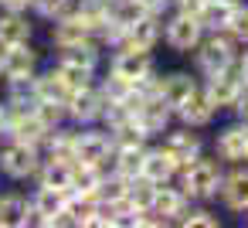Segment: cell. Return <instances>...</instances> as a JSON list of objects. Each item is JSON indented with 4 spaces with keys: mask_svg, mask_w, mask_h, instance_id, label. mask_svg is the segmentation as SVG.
<instances>
[{
    "mask_svg": "<svg viewBox=\"0 0 248 228\" xmlns=\"http://www.w3.org/2000/svg\"><path fill=\"white\" fill-rule=\"evenodd\" d=\"M140 7H143L146 14H160V17H163V14L170 11V0H140Z\"/></svg>",
    "mask_w": 248,
    "mask_h": 228,
    "instance_id": "cell-37",
    "label": "cell"
},
{
    "mask_svg": "<svg viewBox=\"0 0 248 228\" xmlns=\"http://www.w3.org/2000/svg\"><path fill=\"white\" fill-rule=\"evenodd\" d=\"M109 7H112V0H75L72 14H75V17H82V21L92 28V24H99V21H106V17H109Z\"/></svg>",
    "mask_w": 248,
    "mask_h": 228,
    "instance_id": "cell-30",
    "label": "cell"
},
{
    "mask_svg": "<svg viewBox=\"0 0 248 228\" xmlns=\"http://www.w3.org/2000/svg\"><path fill=\"white\" fill-rule=\"evenodd\" d=\"M201 85V79L194 75V68H170V72H160V99L177 109L194 89Z\"/></svg>",
    "mask_w": 248,
    "mask_h": 228,
    "instance_id": "cell-16",
    "label": "cell"
},
{
    "mask_svg": "<svg viewBox=\"0 0 248 228\" xmlns=\"http://www.w3.org/2000/svg\"><path fill=\"white\" fill-rule=\"evenodd\" d=\"M221 119V109L207 99V92L197 85L177 109H173V123H180V126H190V130H201V133H207L214 123Z\"/></svg>",
    "mask_w": 248,
    "mask_h": 228,
    "instance_id": "cell-8",
    "label": "cell"
},
{
    "mask_svg": "<svg viewBox=\"0 0 248 228\" xmlns=\"http://www.w3.org/2000/svg\"><path fill=\"white\" fill-rule=\"evenodd\" d=\"M102 65L112 68V72H119L123 79H129V82L136 85L143 75H150V72L156 68V55H153V51H143V48H123V51L106 55Z\"/></svg>",
    "mask_w": 248,
    "mask_h": 228,
    "instance_id": "cell-11",
    "label": "cell"
},
{
    "mask_svg": "<svg viewBox=\"0 0 248 228\" xmlns=\"http://www.w3.org/2000/svg\"><path fill=\"white\" fill-rule=\"evenodd\" d=\"M241 218H245V221H248V211H245V214H241Z\"/></svg>",
    "mask_w": 248,
    "mask_h": 228,
    "instance_id": "cell-43",
    "label": "cell"
},
{
    "mask_svg": "<svg viewBox=\"0 0 248 228\" xmlns=\"http://www.w3.org/2000/svg\"><path fill=\"white\" fill-rule=\"evenodd\" d=\"M4 126H7V106H4V99H0V136H4Z\"/></svg>",
    "mask_w": 248,
    "mask_h": 228,
    "instance_id": "cell-40",
    "label": "cell"
},
{
    "mask_svg": "<svg viewBox=\"0 0 248 228\" xmlns=\"http://www.w3.org/2000/svg\"><path fill=\"white\" fill-rule=\"evenodd\" d=\"M214 136L207 140V150L228 167V163H241L245 150H248V119H234V116H221L214 126Z\"/></svg>",
    "mask_w": 248,
    "mask_h": 228,
    "instance_id": "cell-4",
    "label": "cell"
},
{
    "mask_svg": "<svg viewBox=\"0 0 248 228\" xmlns=\"http://www.w3.org/2000/svg\"><path fill=\"white\" fill-rule=\"evenodd\" d=\"M143 14H146V11L140 7V0H116V4L109 7V21H112V24H119V28L136 24Z\"/></svg>",
    "mask_w": 248,
    "mask_h": 228,
    "instance_id": "cell-31",
    "label": "cell"
},
{
    "mask_svg": "<svg viewBox=\"0 0 248 228\" xmlns=\"http://www.w3.org/2000/svg\"><path fill=\"white\" fill-rule=\"evenodd\" d=\"M156 187H160V184H153V180L143 177V174L129 177V184H126V201H129V208H133V211H150V204H153V197H156Z\"/></svg>",
    "mask_w": 248,
    "mask_h": 228,
    "instance_id": "cell-25",
    "label": "cell"
},
{
    "mask_svg": "<svg viewBox=\"0 0 248 228\" xmlns=\"http://www.w3.org/2000/svg\"><path fill=\"white\" fill-rule=\"evenodd\" d=\"M109 133H112V147H146V143H150L146 133L136 126V119L123 123V126H116V130H109Z\"/></svg>",
    "mask_w": 248,
    "mask_h": 228,
    "instance_id": "cell-32",
    "label": "cell"
},
{
    "mask_svg": "<svg viewBox=\"0 0 248 228\" xmlns=\"http://www.w3.org/2000/svg\"><path fill=\"white\" fill-rule=\"evenodd\" d=\"M31 184H45V187H58V191H72V160H45L34 174Z\"/></svg>",
    "mask_w": 248,
    "mask_h": 228,
    "instance_id": "cell-23",
    "label": "cell"
},
{
    "mask_svg": "<svg viewBox=\"0 0 248 228\" xmlns=\"http://www.w3.org/2000/svg\"><path fill=\"white\" fill-rule=\"evenodd\" d=\"M231 11H234V4H228V0H204L197 11V24L204 31H224L231 21Z\"/></svg>",
    "mask_w": 248,
    "mask_h": 228,
    "instance_id": "cell-24",
    "label": "cell"
},
{
    "mask_svg": "<svg viewBox=\"0 0 248 228\" xmlns=\"http://www.w3.org/2000/svg\"><path fill=\"white\" fill-rule=\"evenodd\" d=\"M99 170L85 160H72V191H95Z\"/></svg>",
    "mask_w": 248,
    "mask_h": 228,
    "instance_id": "cell-33",
    "label": "cell"
},
{
    "mask_svg": "<svg viewBox=\"0 0 248 228\" xmlns=\"http://www.w3.org/2000/svg\"><path fill=\"white\" fill-rule=\"evenodd\" d=\"M72 7H75V0H31V17L51 24L65 14H72Z\"/></svg>",
    "mask_w": 248,
    "mask_h": 228,
    "instance_id": "cell-28",
    "label": "cell"
},
{
    "mask_svg": "<svg viewBox=\"0 0 248 228\" xmlns=\"http://www.w3.org/2000/svg\"><path fill=\"white\" fill-rule=\"evenodd\" d=\"M41 167V147L4 140L0 143V180L4 184H31Z\"/></svg>",
    "mask_w": 248,
    "mask_h": 228,
    "instance_id": "cell-3",
    "label": "cell"
},
{
    "mask_svg": "<svg viewBox=\"0 0 248 228\" xmlns=\"http://www.w3.org/2000/svg\"><path fill=\"white\" fill-rule=\"evenodd\" d=\"M160 41H163V17H160V14H143L136 24H129V28H126V34H123V41H119V48H116V51H123V48L156 51V48H160Z\"/></svg>",
    "mask_w": 248,
    "mask_h": 228,
    "instance_id": "cell-13",
    "label": "cell"
},
{
    "mask_svg": "<svg viewBox=\"0 0 248 228\" xmlns=\"http://www.w3.org/2000/svg\"><path fill=\"white\" fill-rule=\"evenodd\" d=\"M102 106H106V96H102L99 85L92 82V85H82V89H75V92L68 96L65 116H68V123H75V126H92V123H99Z\"/></svg>",
    "mask_w": 248,
    "mask_h": 228,
    "instance_id": "cell-10",
    "label": "cell"
},
{
    "mask_svg": "<svg viewBox=\"0 0 248 228\" xmlns=\"http://www.w3.org/2000/svg\"><path fill=\"white\" fill-rule=\"evenodd\" d=\"M234 65H238V75H241V82L248 85V45H241V48H238V55H234Z\"/></svg>",
    "mask_w": 248,
    "mask_h": 228,
    "instance_id": "cell-38",
    "label": "cell"
},
{
    "mask_svg": "<svg viewBox=\"0 0 248 228\" xmlns=\"http://www.w3.org/2000/svg\"><path fill=\"white\" fill-rule=\"evenodd\" d=\"M156 143L173 157V163H177V167H184L187 160H194L197 153H204V150H207V136H204L201 130H190V126H180V123H173V126H170Z\"/></svg>",
    "mask_w": 248,
    "mask_h": 228,
    "instance_id": "cell-9",
    "label": "cell"
},
{
    "mask_svg": "<svg viewBox=\"0 0 248 228\" xmlns=\"http://www.w3.org/2000/svg\"><path fill=\"white\" fill-rule=\"evenodd\" d=\"M31 225V197L17 184L0 191V228H28Z\"/></svg>",
    "mask_w": 248,
    "mask_h": 228,
    "instance_id": "cell-14",
    "label": "cell"
},
{
    "mask_svg": "<svg viewBox=\"0 0 248 228\" xmlns=\"http://www.w3.org/2000/svg\"><path fill=\"white\" fill-rule=\"evenodd\" d=\"M238 38L231 31H204V38L197 41V48L187 55L194 62V75L204 79V75H214L221 68H228L238 55Z\"/></svg>",
    "mask_w": 248,
    "mask_h": 228,
    "instance_id": "cell-2",
    "label": "cell"
},
{
    "mask_svg": "<svg viewBox=\"0 0 248 228\" xmlns=\"http://www.w3.org/2000/svg\"><path fill=\"white\" fill-rule=\"evenodd\" d=\"M214 204L221 214H245L248 211V163H228L214 194Z\"/></svg>",
    "mask_w": 248,
    "mask_h": 228,
    "instance_id": "cell-5",
    "label": "cell"
},
{
    "mask_svg": "<svg viewBox=\"0 0 248 228\" xmlns=\"http://www.w3.org/2000/svg\"><path fill=\"white\" fill-rule=\"evenodd\" d=\"M228 4H241V0H228Z\"/></svg>",
    "mask_w": 248,
    "mask_h": 228,
    "instance_id": "cell-42",
    "label": "cell"
},
{
    "mask_svg": "<svg viewBox=\"0 0 248 228\" xmlns=\"http://www.w3.org/2000/svg\"><path fill=\"white\" fill-rule=\"evenodd\" d=\"M112 153V133L99 123L92 126H78V140H75V160H85V163H95L102 157Z\"/></svg>",
    "mask_w": 248,
    "mask_h": 228,
    "instance_id": "cell-15",
    "label": "cell"
},
{
    "mask_svg": "<svg viewBox=\"0 0 248 228\" xmlns=\"http://www.w3.org/2000/svg\"><path fill=\"white\" fill-rule=\"evenodd\" d=\"M112 4H116V0H112Z\"/></svg>",
    "mask_w": 248,
    "mask_h": 228,
    "instance_id": "cell-44",
    "label": "cell"
},
{
    "mask_svg": "<svg viewBox=\"0 0 248 228\" xmlns=\"http://www.w3.org/2000/svg\"><path fill=\"white\" fill-rule=\"evenodd\" d=\"M201 38H204V28L197 24V17L177 14V11L163 14V41L160 45H167L173 55H190Z\"/></svg>",
    "mask_w": 248,
    "mask_h": 228,
    "instance_id": "cell-7",
    "label": "cell"
},
{
    "mask_svg": "<svg viewBox=\"0 0 248 228\" xmlns=\"http://www.w3.org/2000/svg\"><path fill=\"white\" fill-rule=\"evenodd\" d=\"M21 41H34L31 11H0V48H11Z\"/></svg>",
    "mask_w": 248,
    "mask_h": 228,
    "instance_id": "cell-18",
    "label": "cell"
},
{
    "mask_svg": "<svg viewBox=\"0 0 248 228\" xmlns=\"http://www.w3.org/2000/svg\"><path fill=\"white\" fill-rule=\"evenodd\" d=\"M241 163H248V150H245V160H241Z\"/></svg>",
    "mask_w": 248,
    "mask_h": 228,
    "instance_id": "cell-41",
    "label": "cell"
},
{
    "mask_svg": "<svg viewBox=\"0 0 248 228\" xmlns=\"http://www.w3.org/2000/svg\"><path fill=\"white\" fill-rule=\"evenodd\" d=\"M143 150L146 147H112V170L123 177H136L143 167Z\"/></svg>",
    "mask_w": 248,
    "mask_h": 228,
    "instance_id": "cell-26",
    "label": "cell"
},
{
    "mask_svg": "<svg viewBox=\"0 0 248 228\" xmlns=\"http://www.w3.org/2000/svg\"><path fill=\"white\" fill-rule=\"evenodd\" d=\"M201 4H204V0H170V11H177V14H190V17H197V11H201Z\"/></svg>",
    "mask_w": 248,
    "mask_h": 228,
    "instance_id": "cell-36",
    "label": "cell"
},
{
    "mask_svg": "<svg viewBox=\"0 0 248 228\" xmlns=\"http://www.w3.org/2000/svg\"><path fill=\"white\" fill-rule=\"evenodd\" d=\"M187 204H190V197L170 180V184H160L156 187V197H153V204H150V211L170 228V225H177V218L187 211Z\"/></svg>",
    "mask_w": 248,
    "mask_h": 228,
    "instance_id": "cell-17",
    "label": "cell"
},
{
    "mask_svg": "<svg viewBox=\"0 0 248 228\" xmlns=\"http://www.w3.org/2000/svg\"><path fill=\"white\" fill-rule=\"evenodd\" d=\"M45 65V55L34 41H21L11 45L0 55V82H14V79H31L38 75V68Z\"/></svg>",
    "mask_w": 248,
    "mask_h": 228,
    "instance_id": "cell-6",
    "label": "cell"
},
{
    "mask_svg": "<svg viewBox=\"0 0 248 228\" xmlns=\"http://www.w3.org/2000/svg\"><path fill=\"white\" fill-rule=\"evenodd\" d=\"M140 174L150 177L153 184H170V180L177 177V163H173V157L153 140V143H146V150H143V167H140Z\"/></svg>",
    "mask_w": 248,
    "mask_h": 228,
    "instance_id": "cell-20",
    "label": "cell"
},
{
    "mask_svg": "<svg viewBox=\"0 0 248 228\" xmlns=\"http://www.w3.org/2000/svg\"><path fill=\"white\" fill-rule=\"evenodd\" d=\"M51 65H55V72L68 82V89L92 85V82H95V75H99V72H92V68H82V65H72V62H62V58H51Z\"/></svg>",
    "mask_w": 248,
    "mask_h": 228,
    "instance_id": "cell-29",
    "label": "cell"
},
{
    "mask_svg": "<svg viewBox=\"0 0 248 228\" xmlns=\"http://www.w3.org/2000/svg\"><path fill=\"white\" fill-rule=\"evenodd\" d=\"M136 126L146 133V140L153 143V140H160L170 126H173V109L160 99V96H150V99H143V106L136 109Z\"/></svg>",
    "mask_w": 248,
    "mask_h": 228,
    "instance_id": "cell-12",
    "label": "cell"
},
{
    "mask_svg": "<svg viewBox=\"0 0 248 228\" xmlns=\"http://www.w3.org/2000/svg\"><path fill=\"white\" fill-rule=\"evenodd\" d=\"M221 225H224L221 208L211 201H190L187 211L177 218V228H221Z\"/></svg>",
    "mask_w": 248,
    "mask_h": 228,
    "instance_id": "cell-22",
    "label": "cell"
},
{
    "mask_svg": "<svg viewBox=\"0 0 248 228\" xmlns=\"http://www.w3.org/2000/svg\"><path fill=\"white\" fill-rule=\"evenodd\" d=\"M126 184H129V177H123V174H106V177H99V184H95V201L99 204H116V201H123L126 197Z\"/></svg>",
    "mask_w": 248,
    "mask_h": 228,
    "instance_id": "cell-27",
    "label": "cell"
},
{
    "mask_svg": "<svg viewBox=\"0 0 248 228\" xmlns=\"http://www.w3.org/2000/svg\"><path fill=\"white\" fill-rule=\"evenodd\" d=\"M82 41H89V24L82 17L65 14V17H58V21L48 24V45H51V51L72 48V45H82Z\"/></svg>",
    "mask_w": 248,
    "mask_h": 228,
    "instance_id": "cell-19",
    "label": "cell"
},
{
    "mask_svg": "<svg viewBox=\"0 0 248 228\" xmlns=\"http://www.w3.org/2000/svg\"><path fill=\"white\" fill-rule=\"evenodd\" d=\"M31 113L48 126V130H55L58 123H65L68 116H65V106H58V102H48V99H34V106H31Z\"/></svg>",
    "mask_w": 248,
    "mask_h": 228,
    "instance_id": "cell-34",
    "label": "cell"
},
{
    "mask_svg": "<svg viewBox=\"0 0 248 228\" xmlns=\"http://www.w3.org/2000/svg\"><path fill=\"white\" fill-rule=\"evenodd\" d=\"M221 174H224V163H221L211 150H204V153H197L194 160H187L184 167H177L173 184H177L190 201H211V204H214Z\"/></svg>",
    "mask_w": 248,
    "mask_h": 228,
    "instance_id": "cell-1",
    "label": "cell"
},
{
    "mask_svg": "<svg viewBox=\"0 0 248 228\" xmlns=\"http://www.w3.org/2000/svg\"><path fill=\"white\" fill-rule=\"evenodd\" d=\"M224 31H231V34L238 38V45H248V0L234 4L231 21H228V28H224Z\"/></svg>",
    "mask_w": 248,
    "mask_h": 228,
    "instance_id": "cell-35",
    "label": "cell"
},
{
    "mask_svg": "<svg viewBox=\"0 0 248 228\" xmlns=\"http://www.w3.org/2000/svg\"><path fill=\"white\" fill-rule=\"evenodd\" d=\"M72 92H75V89H68V82L55 72L51 62H45V65L38 68V75H34V96H38V99H48V102L65 106Z\"/></svg>",
    "mask_w": 248,
    "mask_h": 228,
    "instance_id": "cell-21",
    "label": "cell"
},
{
    "mask_svg": "<svg viewBox=\"0 0 248 228\" xmlns=\"http://www.w3.org/2000/svg\"><path fill=\"white\" fill-rule=\"evenodd\" d=\"M0 11H31V0H0Z\"/></svg>",
    "mask_w": 248,
    "mask_h": 228,
    "instance_id": "cell-39",
    "label": "cell"
}]
</instances>
